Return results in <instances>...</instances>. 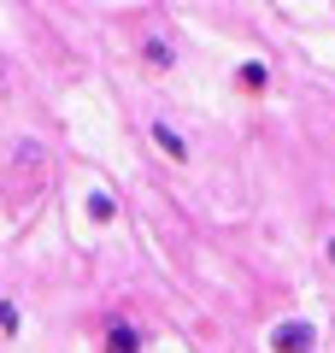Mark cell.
Instances as JSON below:
<instances>
[{"label": "cell", "mask_w": 335, "mask_h": 353, "mask_svg": "<svg viewBox=\"0 0 335 353\" xmlns=\"http://www.w3.org/2000/svg\"><path fill=\"white\" fill-rule=\"evenodd\" d=\"M318 347V330L306 324V318H294V324H276L271 330V353H312Z\"/></svg>", "instance_id": "cell-1"}, {"label": "cell", "mask_w": 335, "mask_h": 353, "mask_svg": "<svg viewBox=\"0 0 335 353\" xmlns=\"http://www.w3.org/2000/svg\"><path fill=\"white\" fill-rule=\"evenodd\" d=\"M106 353H141V330L124 324V318H112L106 324Z\"/></svg>", "instance_id": "cell-2"}, {"label": "cell", "mask_w": 335, "mask_h": 353, "mask_svg": "<svg viewBox=\"0 0 335 353\" xmlns=\"http://www.w3.org/2000/svg\"><path fill=\"white\" fill-rule=\"evenodd\" d=\"M148 136L159 141V153H165V159H188V141L176 136V130L165 124V118H153V124H148Z\"/></svg>", "instance_id": "cell-3"}, {"label": "cell", "mask_w": 335, "mask_h": 353, "mask_svg": "<svg viewBox=\"0 0 335 353\" xmlns=\"http://www.w3.org/2000/svg\"><path fill=\"white\" fill-rule=\"evenodd\" d=\"M141 59H148L153 71H171V65H176V53H171V41H141Z\"/></svg>", "instance_id": "cell-4"}, {"label": "cell", "mask_w": 335, "mask_h": 353, "mask_svg": "<svg viewBox=\"0 0 335 353\" xmlns=\"http://www.w3.org/2000/svg\"><path fill=\"white\" fill-rule=\"evenodd\" d=\"M88 218H94V224H112V218H118V201H112L106 189H94L88 194Z\"/></svg>", "instance_id": "cell-5"}, {"label": "cell", "mask_w": 335, "mask_h": 353, "mask_svg": "<svg viewBox=\"0 0 335 353\" xmlns=\"http://www.w3.org/2000/svg\"><path fill=\"white\" fill-rule=\"evenodd\" d=\"M18 324H24V318H18V306L6 301V306H0V330H6V336H18Z\"/></svg>", "instance_id": "cell-6"}, {"label": "cell", "mask_w": 335, "mask_h": 353, "mask_svg": "<svg viewBox=\"0 0 335 353\" xmlns=\"http://www.w3.org/2000/svg\"><path fill=\"white\" fill-rule=\"evenodd\" d=\"M241 83H247V88H265V65H241Z\"/></svg>", "instance_id": "cell-7"}]
</instances>
